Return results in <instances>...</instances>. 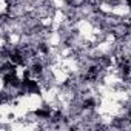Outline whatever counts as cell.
Segmentation results:
<instances>
[{"label": "cell", "instance_id": "1", "mask_svg": "<svg viewBox=\"0 0 131 131\" xmlns=\"http://www.w3.org/2000/svg\"><path fill=\"white\" fill-rule=\"evenodd\" d=\"M16 100H17V102H20V103H23V105L29 110V113H37V111H40V110L43 108V105H46L40 93H26V94H19Z\"/></svg>", "mask_w": 131, "mask_h": 131}, {"label": "cell", "instance_id": "2", "mask_svg": "<svg viewBox=\"0 0 131 131\" xmlns=\"http://www.w3.org/2000/svg\"><path fill=\"white\" fill-rule=\"evenodd\" d=\"M129 14H131V6L128 5L126 0H119V3H116L113 6V11H111V16H116L119 19L128 17Z\"/></svg>", "mask_w": 131, "mask_h": 131}, {"label": "cell", "instance_id": "3", "mask_svg": "<svg viewBox=\"0 0 131 131\" xmlns=\"http://www.w3.org/2000/svg\"><path fill=\"white\" fill-rule=\"evenodd\" d=\"M113 6H114V5L111 3V0H110V2H99V3H97V9H99V13H102L103 16L111 14Z\"/></svg>", "mask_w": 131, "mask_h": 131}, {"label": "cell", "instance_id": "4", "mask_svg": "<svg viewBox=\"0 0 131 131\" xmlns=\"http://www.w3.org/2000/svg\"><path fill=\"white\" fill-rule=\"evenodd\" d=\"M25 74H26V68L23 67V65H16L14 68V76L19 82H23L25 80Z\"/></svg>", "mask_w": 131, "mask_h": 131}, {"label": "cell", "instance_id": "5", "mask_svg": "<svg viewBox=\"0 0 131 131\" xmlns=\"http://www.w3.org/2000/svg\"><path fill=\"white\" fill-rule=\"evenodd\" d=\"M11 2H8V0H0V13H2V16H6L11 9Z\"/></svg>", "mask_w": 131, "mask_h": 131}, {"label": "cell", "instance_id": "6", "mask_svg": "<svg viewBox=\"0 0 131 131\" xmlns=\"http://www.w3.org/2000/svg\"><path fill=\"white\" fill-rule=\"evenodd\" d=\"M99 2H110V0H99Z\"/></svg>", "mask_w": 131, "mask_h": 131}]
</instances>
